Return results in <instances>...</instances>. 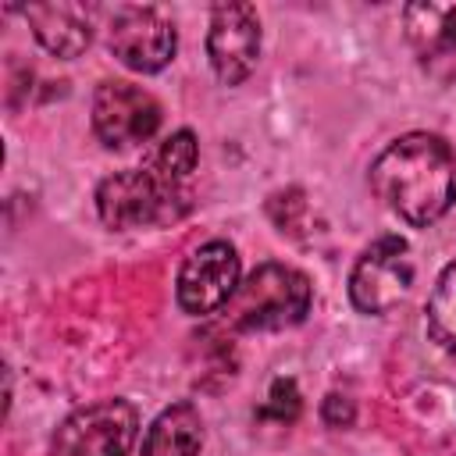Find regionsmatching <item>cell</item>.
I'll return each instance as SVG.
<instances>
[{
  "label": "cell",
  "mask_w": 456,
  "mask_h": 456,
  "mask_svg": "<svg viewBox=\"0 0 456 456\" xmlns=\"http://www.w3.org/2000/svg\"><path fill=\"white\" fill-rule=\"evenodd\" d=\"M370 189L406 224H435L456 200V160L449 142L431 132L399 135L370 164Z\"/></svg>",
  "instance_id": "6da1fadb"
},
{
  "label": "cell",
  "mask_w": 456,
  "mask_h": 456,
  "mask_svg": "<svg viewBox=\"0 0 456 456\" xmlns=\"http://www.w3.org/2000/svg\"><path fill=\"white\" fill-rule=\"evenodd\" d=\"M232 328L281 331L310 314V281L296 267L260 264L232 296Z\"/></svg>",
  "instance_id": "7a4b0ae2"
},
{
  "label": "cell",
  "mask_w": 456,
  "mask_h": 456,
  "mask_svg": "<svg viewBox=\"0 0 456 456\" xmlns=\"http://www.w3.org/2000/svg\"><path fill=\"white\" fill-rule=\"evenodd\" d=\"M189 207L185 192L160 178L153 167H128L100 182L96 210L107 228H146L182 217Z\"/></svg>",
  "instance_id": "3957f363"
},
{
  "label": "cell",
  "mask_w": 456,
  "mask_h": 456,
  "mask_svg": "<svg viewBox=\"0 0 456 456\" xmlns=\"http://www.w3.org/2000/svg\"><path fill=\"white\" fill-rule=\"evenodd\" d=\"M135 435V406L128 399H100L64 417L53 435V456H128Z\"/></svg>",
  "instance_id": "277c9868"
},
{
  "label": "cell",
  "mask_w": 456,
  "mask_h": 456,
  "mask_svg": "<svg viewBox=\"0 0 456 456\" xmlns=\"http://www.w3.org/2000/svg\"><path fill=\"white\" fill-rule=\"evenodd\" d=\"M410 285H413V260L406 239L381 235L360 253L349 274V299L360 314H388L406 299Z\"/></svg>",
  "instance_id": "5b68a950"
},
{
  "label": "cell",
  "mask_w": 456,
  "mask_h": 456,
  "mask_svg": "<svg viewBox=\"0 0 456 456\" xmlns=\"http://www.w3.org/2000/svg\"><path fill=\"white\" fill-rule=\"evenodd\" d=\"M93 128L110 150L139 146L160 128V103L132 82H103L93 96Z\"/></svg>",
  "instance_id": "8992f818"
},
{
  "label": "cell",
  "mask_w": 456,
  "mask_h": 456,
  "mask_svg": "<svg viewBox=\"0 0 456 456\" xmlns=\"http://www.w3.org/2000/svg\"><path fill=\"white\" fill-rule=\"evenodd\" d=\"M107 46L125 68L153 75L175 57L178 36H175V25L157 7H132L128 4V7L114 11L110 28H107Z\"/></svg>",
  "instance_id": "52a82bcc"
},
{
  "label": "cell",
  "mask_w": 456,
  "mask_h": 456,
  "mask_svg": "<svg viewBox=\"0 0 456 456\" xmlns=\"http://www.w3.org/2000/svg\"><path fill=\"white\" fill-rule=\"evenodd\" d=\"M239 292V253L214 239L192 249L178 271V306L192 317H207Z\"/></svg>",
  "instance_id": "ba28073f"
},
{
  "label": "cell",
  "mask_w": 456,
  "mask_h": 456,
  "mask_svg": "<svg viewBox=\"0 0 456 456\" xmlns=\"http://www.w3.org/2000/svg\"><path fill=\"white\" fill-rule=\"evenodd\" d=\"M207 57L224 86H239L249 78L260 57V18L253 4H221L210 11Z\"/></svg>",
  "instance_id": "9c48e42d"
},
{
  "label": "cell",
  "mask_w": 456,
  "mask_h": 456,
  "mask_svg": "<svg viewBox=\"0 0 456 456\" xmlns=\"http://www.w3.org/2000/svg\"><path fill=\"white\" fill-rule=\"evenodd\" d=\"M406 21V39L435 78H452L456 75V4H435V0H417L403 11Z\"/></svg>",
  "instance_id": "30bf717a"
},
{
  "label": "cell",
  "mask_w": 456,
  "mask_h": 456,
  "mask_svg": "<svg viewBox=\"0 0 456 456\" xmlns=\"http://www.w3.org/2000/svg\"><path fill=\"white\" fill-rule=\"evenodd\" d=\"M36 39L57 57H78L93 39L89 11L78 4H28L21 7Z\"/></svg>",
  "instance_id": "8fae6325"
},
{
  "label": "cell",
  "mask_w": 456,
  "mask_h": 456,
  "mask_svg": "<svg viewBox=\"0 0 456 456\" xmlns=\"http://www.w3.org/2000/svg\"><path fill=\"white\" fill-rule=\"evenodd\" d=\"M203 445V420L192 403H175L157 413L146 428L142 456H200Z\"/></svg>",
  "instance_id": "7c38bea8"
},
{
  "label": "cell",
  "mask_w": 456,
  "mask_h": 456,
  "mask_svg": "<svg viewBox=\"0 0 456 456\" xmlns=\"http://www.w3.org/2000/svg\"><path fill=\"white\" fill-rule=\"evenodd\" d=\"M428 335L456 356V256L445 264L428 299Z\"/></svg>",
  "instance_id": "4fadbf2b"
},
{
  "label": "cell",
  "mask_w": 456,
  "mask_h": 456,
  "mask_svg": "<svg viewBox=\"0 0 456 456\" xmlns=\"http://www.w3.org/2000/svg\"><path fill=\"white\" fill-rule=\"evenodd\" d=\"M196 160H200L196 135H192L189 128H182V132H175V135H167V139L160 142V150L153 153V164H150V167H153L160 178H167V182L178 185L182 178L192 175Z\"/></svg>",
  "instance_id": "5bb4252c"
},
{
  "label": "cell",
  "mask_w": 456,
  "mask_h": 456,
  "mask_svg": "<svg viewBox=\"0 0 456 456\" xmlns=\"http://www.w3.org/2000/svg\"><path fill=\"white\" fill-rule=\"evenodd\" d=\"M299 413V392H296V381L292 378H278L271 385V399L264 406L260 417H274V420H296Z\"/></svg>",
  "instance_id": "9a60e30c"
},
{
  "label": "cell",
  "mask_w": 456,
  "mask_h": 456,
  "mask_svg": "<svg viewBox=\"0 0 456 456\" xmlns=\"http://www.w3.org/2000/svg\"><path fill=\"white\" fill-rule=\"evenodd\" d=\"M321 417H324L328 428H349V424L356 420V406H353V399L331 392V395L324 399V406H321Z\"/></svg>",
  "instance_id": "2e32d148"
}]
</instances>
